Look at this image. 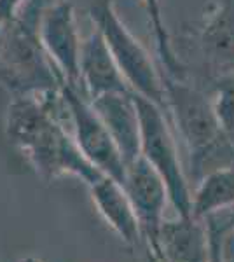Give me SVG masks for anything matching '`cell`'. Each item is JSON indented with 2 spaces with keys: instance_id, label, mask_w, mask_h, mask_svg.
<instances>
[{
  "instance_id": "obj_1",
  "label": "cell",
  "mask_w": 234,
  "mask_h": 262,
  "mask_svg": "<svg viewBox=\"0 0 234 262\" xmlns=\"http://www.w3.org/2000/svg\"><path fill=\"white\" fill-rule=\"evenodd\" d=\"M61 95L12 96L6 114V135L46 180L75 175L88 185L105 177L79 149L74 135L65 128L59 108Z\"/></svg>"
},
{
  "instance_id": "obj_2",
  "label": "cell",
  "mask_w": 234,
  "mask_h": 262,
  "mask_svg": "<svg viewBox=\"0 0 234 262\" xmlns=\"http://www.w3.org/2000/svg\"><path fill=\"white\" fill-rule=\"evenodd\" d=\"M166 114L184 140L190 159V182L234 163V143L220 126L211 96L184 77L163 72Z\"/></svg>"
},
{
  "instance_id": "obj_3",
  "label": "cell",
  "mask_w": 234,
  "mask_h": 262,
  "mask_svg": "<svg viewBox=\"0 0 234 262\" xmlns=\"http://www.w3.org/2000/svg\"><path fill=\"white\" fill-rule=\"evenodd\" d=\"M65 79L42 48L37 23L18 16L4 27L0 44V84L12 96L58 93Z\"/></svg>"
},
{
  "instance_id": "obj_4",
  "label": "cell",
  "mask_w": 234,
  "mask_h": 262,
  "mask_svg": "<svg viewBox=\"0 0 234 262\" xmlns=\"http://www.w3.org/2000/svg\"><path fill=\"white\" fill-rule=\"evenodd\" d=\"M93 25L101 32L110 53L135 95L142 96L166 112L163 72L156 67L148 51L143 48L124 21L119 18L110 0H95L91 6Z\"/></svg>"
},
{
  "instance_id": "obj_5",
  "label": "cell",
  "mask_w": 234,
  "mask_h": 262,
  "mask_svg": "<svg viewBox=\"0 0 234 262\" xmlns=\"http://www.w3.org/2000/svg\"><path fill=\"white\" fill-rule=\"evenodd\" d=\"M140 117V152L159 173L168 189L169 203L180 217H190L193 191L182 166L169 117L163 108L135 95Z\"/></svg>"
},
{
  "instance_id": "obj_6",
  "label": "cell",
  "mask_w": 234,
  "mask_h": 262,
  "mask_svg": "<svg viewBox=\"0 0 234 262\" xmlns=\"http://www.w3.org/2000/svg\"><path fill=\"white\" fill-rule=\"evenodd\" d=\"M59 95L65 103V112L72 124V135L79 149L103 175L122 185L126 173L124 159L109 128L93 107L91 100L86 98L75 84L67 81L59 88Z\"/></svg>"
},
{
  "instance_id": "obj_7",
  "label": "cell",
  "mask_w": 234,
  "mask_h": 262,
  "mask_svg": "<svg viewBox=\"0 0 234 262\" xmlns=\"http://www.w3.org/2000/svg\"><path fill=\"white\" fill-rule=\"evenodd\" d=\"M122 189L138 219L147 250L159 255V229L164 221L166 203L169 201L164 180L152 164L140 156L126 166Z\"/></svg>"
},
{
  "instance_id": "obj_8",
  "label": "cell",
  "mask_w": 234,
  "mask_h": 262,
  "mask_svg": "<svg viewBox=\"0 0 234 262\" xmlns=\"http://www.w3.org/2000/svg\"><path fill=\"white\" fill-rule=\"evenodd\" d=\"M37 35L61 77L77 86L82 39L79 35L74 6L69 0H59L40 11Z\"/></svg>"
},
{
  "instance_id": "obj_9",
  "label": "cell",
  "mask_w": 234,
  "mask_h": 262,
  "mask_svg": "<svg viewBox=\"0 0 234 262\" xmlns=\"http://www.w3.org/2000/svg\"><path fill=\"white\" fill-rule=\"evenodd\" d=\"M79 82L82 84L89 100L109 93H133L95 25L80 48Z\"/></svg>"
},
{
  "instance_id": "obj_10",
  "label": "cell",
  "mask_w": 234,
  "mask_h": 262,
  "mask_svg": "<svg viewBox=\"0 0 234 262\" xmlns=\"http://www.w3.org/2000/svg\"><path fill=\"white\" fill-rule=\"evenodd\" d=\"M161 262H208L210 259V226L206 219L178 217L163 221L159 229Z\"/></svg>"
},
{
  "instance_id": "obj_11",
  "label": "cell",
  "mask_w": 234,
  "mask_h": 262,
  "mask_svg": "<svg viewBox=\"0 0 234 262\" xmlns=\"http://www.w3.org/2000/svg\"><path fill=\"white\" fill-rule=\"evenodd\" d=\"M91 103L116 140L126 166L140 158V117L135 93H109L93 98Z\"/></svg>"
},
{
  "instance_id": "obj_12",
  "label": "cell",
  "mask_w": 234,
  "mask_h": 262,
  "mask_svg": "<svg viewBox=\"0 0 234 262\" xmlns=\"http://www.w3.org/2000/svg\"><path fill=\"white\" fill-rule=\"evenodd\" d=\"M199 48L215 75L234 72V0H220L199 30Z\"/></svg>"
},
{
  "instance_id": "obj_13",
  "label": "cell",
  "mask_w": 234,
  "mask_h": 262,
  "mask_svg": "<svg viewBox=\"0 0 234 262\" xmlns=\"http://www.w3.org/2000/svg\"><path fill=\"white\" fill-rule=\"evenodd\" d=\"M89 189L98 212L103 215L109 226L121 236L124 243L130 247H137L142 239V231L122 185L105 175L93 185H89Z\"/></svg>"
},
{
  "instance_id": "obj_14",
  "label": "cell",
  "mask_w": 234,
  "mask_h": 262,
  "mask_svg": "<svg viewBox=\"0 0 234 262\" xmlns=\"http://www.w3.org/2000/svg\"><path fill=\"white\" fill-rule=\"evenodd\" d=\"M234 206V163L206 173L193 191L190 217L208 219Z\"/></svg>"
},
{
  "instance_id": "obj_15",
  "label": "cell",
  "mask_w": 234,
  "mask_h": 262,
  "mask_svg": "<svg viewBox=\"0 0 234 262\" xmlns=\"http://www.w3.org/2000/svg\"><path fill=\"white\" fill-rule=\"evenodd\" d=\"M148 16V23L154 32V40H156V51L159 56V63L163 69H166L164 74L177 75V77H184L182 74V65L178 60L175 49L172 44V37H169L168 27H166L164 14H163V6L161 0H140Z\"/></svg>"
},
{
  "instance_id": "obj_16",
  "label": "cell",
  "mask_w": 234,
  "mask_h": 262,
  "mask_svg": "<svg viewBox=\"0 0 234 262\" xmlns=\"http://www.w3.org/2000/svg\"><path fill=\"white\" fill-rule=\"evenodd\" d=\"M211 101L222 129L234 135V72L215 75Z\"/></svg>"
},
{
  "instance_id": "obj_17",
  "label": "cell",
  "mask_w": 234,
  "mask_h": 262,
  "mask_svg": "<svg viewBox=\"0 0 234 262\" xmlns=\"http://www.w3.org/2000/svg\"><path fill=\"white\" fill-rule=\"evenodd\" d=\"M208 226H210V238H211V248H210V259L208 262H224L222 260V247H220V242H222V232L225 227L229 226H217L214 215L206 219Z\"/></svg>"
},
{
  "instance_id": "obj_18",
  "label": "cell",
  "mask_w": 234,
  "mask_h": 262,
  "mask_svg": "<svg viewBox=\"0 0 234 262\" xmlns=\"http://www.w3.org/2000/svg\"><path fill=\"white\" fill-rule=\"evenodd\" d=\"M25 0H0V25L6 27L19 16Z\"/></svg>"
},
{
  "instance_id": "obj_19",
  "label": "cell",
  "mask_w": 234,
  "mask_h": 262,
  "mask_svg": "<svg viewBox=\"0 0 234 262\" xmlns=\"http://www.w3.org/2000/svg\"><path fill=\"white\" fill-rule=\"evenodd\" d=\"M222 260L224 262H234V226L229 224L222 232Z\"/></svg>"
},
{
  "instance_id": "obj_20",
  "label": "cell",
  "mask_w": 234,
  "mask_h": 262,
  "mask_svg": "<svg viewBox=\"0 0 234 262\" xmlns=\"http://www.w3.org/2000/svg\"><path fill=\"white\" fill-rule=\"evenodd\" d=\"M147 262H161V259L156 255V253H152L151 250H147Z\"/></svg>"
},
{
  "instance_id": "obj_21",
  "label": "cell",
  "mask_w": 234,
  "mask_h": 262,
  "mask_svg": "<svg viewBox=\"0 0 234 262\" xmlns=\"http://www.w3.org/2000/svg\"><path fill=\"white\" fill-rule=\"evenodd\" d=\"M21 262H42V260H39L37 257H25V259L21 260Z\"/></svg>"
},
{
  "instance_id": "obj_22",
  "label": "cell",
  "mask_w": 234,
  "mask_h": 262,
  "mask_svg": "<svg viewBox=\"0 0 234 262\" xmlns=\"http://www.w3.org/2000/svg\"><path fill=\"white\" fill-rule=\"evenodd\" d=\"M2 39H4V27L0 25V44H2Z\"/></svg>"
},
{
  "instance_id": "obj_23",
  "label": "cell",
  "mask_w": 234,
  "mask_h": 262,
  "mask_svg": "<svg viewBox=\"0 0 234 262\" xmlns=\"http://www.w3.org/2000/svg\"><path fill=\"white\" fill-rule=\"evenodd\" d=\"M229 138H231V142L234 143V135H229Z\"/></svg>"
},
{
  "instance_id": "obj_24",
  "label": "cell",
  "mask_w": 234,
  "mask_h": 262,
  "mask_svg": "<svg viewBox=\"0 0 234 262\" xmlns=\"http://www.w3.org/2000/svg\"><path fill=\"white\" fill-rule=\"evenodd\" d=\"M231 224H232V226H234V213H232V217H231Z\"/></svg>"
}]
</instances>
